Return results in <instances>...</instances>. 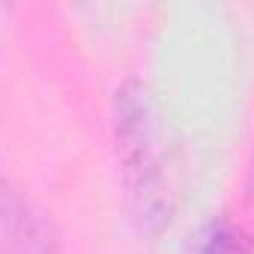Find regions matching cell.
Returning a JSON list of instances; mask_svg holds the SVG:
<instances>
[{
	"mask_svg": "<svg viewBox=\"0 0 254 254\" xmlns=\"http://www.w3.org/2000/svg\"><path fill=\"white\" fill-rule=\"evenodd\" d=\"M114 138L123 162L126 197L144 227L159 230L171 218L162 138L150 93L135 78L123 81L114 93Z\"/></svg>",
	"mask_w": 254,
	"mask_h": 254,
	"instance_id": "6da1fadb",
	"label": "cell"
},
{
	"mask_svg": "<svg viewBox=\"0 0 254 254\" xmlns=\"http://www.w3.org/2000/svg\"><path fill=\"white\" fill-rule=\"evenodd\" d=\"M0 227L6 254H57V230L51 218L36 209L12 183L0 191Z\"/></svg>",
	"mask_w": 254,
	"mask_h": 254,
	"instance_id": "7a4b0ae2",
	"label": "cell"
},
{
	"mask_svg": "<svg viewBox=\"0 0 254 254\" xmlns=\"http://www.w3.org/2000/svg\"><path fill=\"white\" fill-rule=\"evenodd\" d=\"M189 254H254V242L242 224L227 215H215L194 230Z\"/></svg>",
	"mask_w": 254,
	"mask_h": 254,
	"instance_id": "3957f363",
	"label": "cell"
},
{
	"mask_svg": "<svg viewBox=\"0 0 254 254\" xmlns=\"http://www.w3.org/2000/svg\"><path fill=\"white\" fill-rule=\"evenodd\" d=\"M245 206H248V221H251V227H254V147H251L248 177H245Z\"/></svg>",
	"mask_w": 254,
	"mask_h": 254,
	"instance_id": "277c9868",
	"label": "cell"
}]
</instances>
